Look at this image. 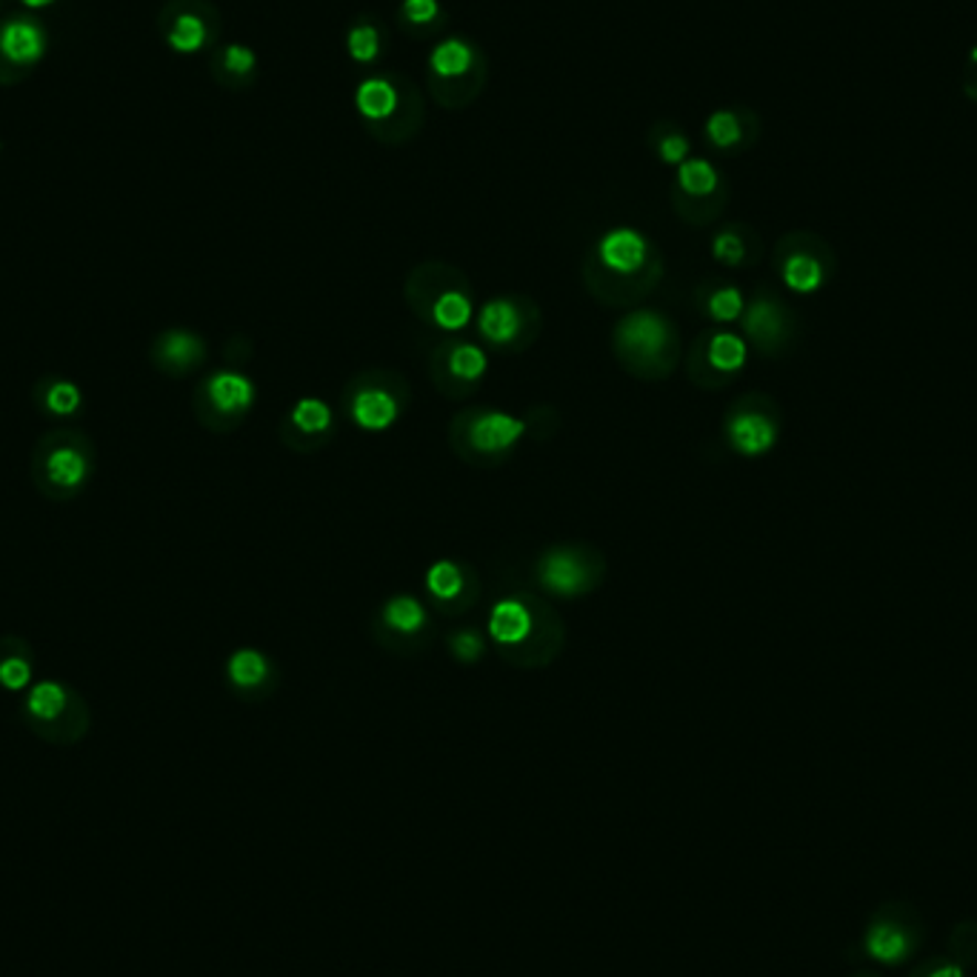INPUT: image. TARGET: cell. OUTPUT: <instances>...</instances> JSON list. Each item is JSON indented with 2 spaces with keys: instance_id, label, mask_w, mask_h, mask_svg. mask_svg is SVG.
Wrapping results in <instances>:
<instances>
[{
  "instance_id": "15",
  "label": "cell",
  "mask_w": 977,
  "mask_h": 977,
  "mask_svg": "<svg viewBox=\"0 0 977 977\" xmlns=\"http://www.w3.org/2000/svg\"><path fill=\"white\" fill-rule=\"evenodd\" d=\"M203 352H206L203 340L192 332H183V329H172L158 343V361L169 372H187L194 363L203 361Z\"/></svg>"
},
{
  "instance_id": "21",
  "label": "cell",
  "mask_w": 977,
  "mask_h": 977,
  "mask_svg": "<svg viewBox=\"0 0 977 977\" xmlns=\"http://www.w3.org/2000/svg\"><path fill=\"white\" fill-rule=\"evenodd\" d=\"M784 284L792 291H800V295H809V291H818L824 286V266L815 255L809 252H792L784 261Z\"/></svg>"
},
{
  "instance_id": "37",
  "label": "cell",
  "mask_w": 977,
  "mask_h": 977,
  "mask_svg": "<svg viewBox=\"0 0 977 977\" xmlns=\"http://www.w3.org/2000/svg\"><path fill=\"white\" fill-rule=\"evenodd\" d=\"M403 14L415 23H426L437 14V3L435 0H406L403 3Z\"/></svg>"
},
{
  "instance_id": "18",
  "label": "cell",
  "mask_w": 977,
  "mask_h": 977,
  "mask_svg": "<svg viewBox=\"0 0 977 977\" xmlns=\"http://www.w3.org/2000/svg\"><path fill=\"white\" fill-rule=\"evenodd\" d=\"M746 340L735 332H714L703 347V358H707V367L712 372L721 374H735L741 372L743 363H746Z\"/></svg>"
},
{
  "instance_id": "29",
  "label": "cell",
  "mask_w": 977,
  "mask_h": 977,
  "mask_svg": "<svg viewBox=\"0 0 977 977\" xmlns=\"http://www.w3.org/2000/svg\"><path fill=\"white\" fill-rule=\"evenodd\" d=\"M707 135L718 149H732V146L741 144L743 126L735 111H714L707 124Z\"/></svg>"
},
{
  "instance_id": "25",
  "label": "cell",
  "mask_w": 977,
  "mask_h": 977,
  "mask_svg": "<svg viewBox=\"0 0 977 977\" xmlns=\"http://www.w3.org/2000/svg\"><path fill=\"white\" fill-rule=\"evenodd\" d=\"M678 187L692 198H703L718 189V172L707 160H683L678 172Z\"/></svg>"
},
{
  "instance_id": "19",
  "label": "cell",
  "mask_w": 977,
  "mask_h": 977,
  "mask_svg": "<svg viewBox=\"0 0 977 977\" xmlns=\"http://www.w3.org/2000/svg\"><path fill=\"white\" fill-rule=\"evenodd\" d=\"M226 675H230L232 687L252 692V689H261L269 680L272 666L266 655H261L257 649H237L230 663H226Z\"/></svg>"
},
{
  "instance_id": "10",
  "label": "cell",
  "mask_w": 977,
  "mask_h": 977,
  "mask_svg": "<svg viewBox=\"0 0 977 977\" xmlns=\"http://www.w3.org/2000/svg\"><path fill=\"white\" fill-rule=\"evenodd\" d=\"M415 304H421L415 306L417 312L432 326L444 329V332H460L471 320V298L466 286L460 284L435 286L432 295H421V300H415Z\"/></svg>"
},
{
  "instance_id": "28",
  "label": "cell",
  "mask_w": 977,
  "mask_h": 977,
  "mask_svg": "<svg viewBox=\"0 0 977 977\" xmlns=\"http://www.w3.org/2000/svg\"><path fill=\"white\" fill-rule=\"evenodd\" d=\"M743 309H746V304H743V295L735 289V286L714 289L707 298L709 318L718 320V323H732V320L741 318Z\"/></svg>"
},
{
  "instance_id": "27",
  "label": "cell",
  "mask_w": 977,
  "mask_h": 977,
  "mask_svg": "<svg viewBox=\"0 0 977 977\" xmlns=\"http://www.w3.org/2000/svg\"><path fill=\"white\" fill-rule=\"evenodd\" d=\"M203 41H206V26H203L201 18H194V14H181V18L174 21L172 32H169V46H172L174 52H183V55L198 52V49L203 46Z\"/></svg>"
},
{
  "instance_id": "33",
  "label": "cell",
  "mask_w": 977,
  "mask_h": 977,
  "mask_svg": "<svg viewBox=\"0 0 977 977\" xmlns=\"http://www.w3.org/2000/svg\"><path fill=\"white\" fill-rule=\"evenodd\" d=\"M378 49H381V41H378V32L372 26H358L349 32V52H352L354 61H372L378 55Z\"/></svg>"
},
{
  "instance_id": "6",
  "label": "cell",
  "mask_w": 977,
  "mask_h": 977,
  "mask_svg": "<svg viewBox=\"0 0 977 977\" xmlns=\"http://www.w3.org/2000/svg\"><path fill=\"white\" fill-rule=\"evenodd\" d=\"M401 397L395 392V383H386L383 378H363L352 386L349 397V415L363 432H386L392 429L401 417Z\"/></svg>"
},
{
  "instance_id": "34",
  "label": "cell",
  "mask_w": 977,
  "mask_h": 977,
  "mask_svg": "<svg viewBox=\"0 0 977 977\" xmlns=\"http://www.w3.org/2000/svg\"><path fill=\"white\" fill-rule=\"evenodd\" d=\"M29 678H32V669H29L26 660L7 658L3 663H0V683H3L7 689H12V692L14 689L26 687Z\"/></svg>"
},
{
  "instance_id": "17",
  "label": "cell",
  "mask_w": 977,
  "mask_h": 977,
  "mask_svg": "<svg viewBox=\"0 0 977 977\" xmlns=\"http://www.w3.org/2000/svg\"><path fill=\"white\" fill-rule=\"evenodd\" d=\"M867 949L881 964H901L912 949V941H909V932L894 921H878L867 935Z\"/></svg>"
},
{
  "instance_id": "2",
  "label": "cell",
  "mask_w": 977,
  "mask_h": 977,
  "mask_svg": "<svg viewBox=\"0 0 977 977\" xmlns=\"http://www.w3.org/2000/svg\"><path fill=\"white\" fill-rule=\"evenodd\" d=\"M455 429H464V435L460 432L452 435L455 446L466 444L464 458L486 464V460L507 458L520 444V437L527 435V421L500 410H471L458 417Z\"/></svg>"
},
{
  "instance_id": "9",
  "label": "cell",
  "mask_w": 977,
  "mask_h": 977,
  "mask_svg": "<svg viewBox=\"0 0 977 977\" xmlns=\"http://www.w3.org/2000/svg\"><path fill=\"white\" fill-rule=\"evenodd\" d=\"M423 586H426V595L446 612L466 609L475 597V581H471L469 569L455 561L432 563L426 569Z\"/></svg>"
},
{
  "instance_id": "38",
  "label": "cell",
  "mask_w": 977,
  "mask_h": 977,
  "mask_svg": "<svg viewBox=\"0 0 977 977\" xmlns=\"http://www.w3.org/2000/svg\"><path fill=\"white\" fill-rule=\"evenodd\" d=\"M930 977H964V971H960V966H943V969H937Z\"/></svg>"
},
{
  "instance_id": "14",
  "label": "cell",
  "mask_w": 977,
  "mask_h": 977,
  "mask_svg": "<svg viewBox=\"0 0 977 977\" xmlns=\"http://www.w3.org/2000/svg\"><path fill=\"white\" fill-rule=\"evenodd\" d=\"M46 49L41 26L29 21H12L0 32V52L12 63H35Z\"/></svg>"
},
{
  "instance_id": "4",
  "label": "cell",
  "mask_w": 977,
  "mask_h": 977,
  "mask_svg": "<svg viewBox=\"0 0 977 977\" xmlns=\"http://www.w3.org/2000/svg\"><path fill=\"white\" fill-rule=\"evenodd\" d=\"M534 572H538V583L549 595L577 597L592 592L601 583L604 563L597 555H590L586 549L557 546L549 549L546 555L538 561Z\"/></svg>"
},
{
  "instance_id": "7",
  "label": "cell",
  "mask_w": 977,
  "mask_h": 977,
  "mask_svg": "<svg viewBox=\"0 0 977 977\" xmlns=\"http://www.w3.org/2000/svg\"><path fill=\"white\" fill-rule=\"evenodd\" d=\"M486 369H489V358H486L484 349L471 340H452L446 347L437 349V363L435 374L444 378L440 386L449 392V395H460L464 389L478 386L484 381Z\"/></svg>"
},
{
  "instance_id": "20",
  "label": "cell",
  "mask_w": 977,
  "mask_h": 977,
  "mask_svg": "<svg viewBox=\"0 0 977 977\" xmlns=\"http://www.w3.org/2000/svg\"><path fill=\"white\" fill-rule=\"evenodd\" d=\"M43 466H46V478L61 486V489H75V486L84 484L86 469H89L84 452L75 449V446H55L46 455Z\"/></svg>"
},
{
  "instance_id": "36",
  "label": "cell",
  "mask_w": 977,
  "mask_h": 977,
  "mask_svg": "<svg viewBox=\"0 0 977 977\" xmlns=\"http://www.w3.org/2000/svg\"><path fill=\"white\" fill-rule=\"evenodd\" d=\"M687 152H689V140L680 138V135H669V138H663V144H660V158H663L666 163H683Z\"/></svg>"
},
{
  "instance_id": "30",
  "label": "cell",
  "mask_w": 977,
  "mask_h": 977,
  "mask_svg": "<svg viewBox=\"0 0 977 977\" xmlns=\"http://www.w3.org/2000/svg\"><path fill=\"white\" fill-rule=\"evenodd\" d=\"M46 406L55 415H75L77 406H81V389L70 381L52 383L46 392Z\"/></svg>"
},
{
  "instance_id": "23",
  "label": "cell",
  "mask_w": 977,
  "mask_h": 977,
  "mask_svg": "<svg viewBox=\"0 0 977 977\" xmlns=\"http://www.w3.org/2000/svg\"><path fill=\"white\" fill-rule=\"evenodd\" d=\"M746 332L752 334L757 347H772L780 332H784V318H780V309L769 300H755L752 309L746 312Z\"/></svg>"
},
{
  "instance_id": "32",
  "label": "cell",
  "mask_w": 977,
  "mask_h": 977,
  "mask_svg": "<svg viewBox=\"0 0 977 977\" xmlns=\"http://www.w3.org/2000/svg\"><path fill=\"white\" fill-rule=\"evenodd\" d=\"M449 649H452V655H455V658L460 660V663H475V660H478L480 655H484L486 644H484V638H480L478 631L464 629V631H458V635H452Z\"/></svg>"
},
{
  "instance_id": "11",
  "label": "cell",
  "mask_w": 977,
  "mask_h": 977,
  "mask_svg": "<svg viewBox=\"0 0 977 977\" xmlns=\"http://www.w3.org/2000/svg\"><path fill=\"white\" fill-rule=\"evenodd\" d=\"M203 397L209 401V406L217 412L221 417H230L237 421L246 412L252 410L255 403V383L241 372H217L212 374L203 386Z\"/></svg>"
},
{
  "instance_id": "35",
  "label": "cell",
  "mask_w": 977,
  "mask_h": 977,
  "mask_svg": "<svg viewBox=\"0 0 977 977\" xmlns=\"http://www.w3.org/2000/svg\"><path fill=\"white\" fill-rule=\"evenodd\" d=\"M223 63H226V70L235 72V75H249L252 66H255V55H252V49L246 46H230L226 49V55H223Z\"/></svg>"
},
{
  "instance_id": "13",
  "label": "cell",
  "mask_w": 977,
  "mask_h": 977,
  "mask_svg": "<svg viewBox=\"0 0 977 977\" xmlns=\"http://www.w3.org/2000/svg\"><path fill=\"white\" fill-rule=\"evenodd\" d=\"M381 626L397 638H417L429 629V612L415 595L389 597L381 609Z\"/></svg>"
},
{
  "instance_id": "16",
  "label": "cell",
  "mask_w": 977,
  "mask_h": 977,
  "mask_svg": "<svg viewBox=\"0 0 977 977\" xmlns=\"http://www.w3.org/2000/svg\"><path fill=\"white\" fill-rule=\"evenodd\" d=\"M332 423V410L320 397H300L291 406L289 417H286V426H289V432H295V437H312V440H320V437L329 435Z\"/></svg>"
},
{
  "instance_id": "8",
  "label": "cell",
  "mask_w": 977,
  "mask_h": 977,
  "mask_svg": "<svg viewBox=\"0 0 977 977\" xmlns=\"http://www.w3.org/2000/svg\"><path fill=\"white\" fill-rule=\"evenodd\" d=\"M597 261L617 278H635L649 266V243L635 230H612L597 243Z\"/></svg>"
},
{
  "instance_id": "12",
  "label": "cell",
  "mask_w": 977,
  "mask_h": 977,
  "mask_svg": "<svg viewBox=\"0 0 977 977\" xmlns=\"http://www.w3.org/2000/svg\"><path fill=\"white\" fill-rule=\"evenodd\" d=\"M726 437L737 455H746V458H761V455H766V452L775 446L777 426L772 417L761 415V412L746 410V412H737V415L729 417Z\"/></svg>"
},
{
  "instance_id": "22",
  "label": "cell",
  "mask_w": 977,
  "mask_h": 977,
  "mask_svg": "<svg viewBox=\"0 0 977 977\" xmlns=\"http://www.w3.org/2000/svg\"><path fill=\"white\" fill-rule=\"evenodd\" d=\"M354 104L361 109V115L372 120H383L389 118L397 106V92L395 86L389 84V81H381V77H369L363 81L358 95H354Z\"/></svg>"
},
{
  "instance_id": "1",
  "label": "cell",
  "mask_w": 977,
  "mask_h": 977,
  "mask_svg": "<svg viewBox=\"0 0 977 977\" xmlns=\"http://www.w3.org/2000/svg\"><path fill=\"white\" fill-rule=\"evenodd\" d=\"M615 349L626 369L644 378H663L675 367L678 334L675 323L651 309H635L617 323Z\"/></svg>"
},
{
  "instance_id": "5",
  "label": "cell",
  "mask_w": 977,
  "mask_h": 977,
  "mask_svg": "<svg viewBox=\"0 0 977 977\" xmlns=\"http://www.w3.org/2000/svg\"><path fill=\"white\" fill-rule=\"evenodd\" d=\"M534 306L518 298H495L480 306L478 329L480 338L495 349H523L538 329L532 326Z\"/></svg>"
},
{
  "instance_id": "39",
  "label": "cell",
  "mask_w": 977,
  "mask_h": 977,
  "mask_svg": "<svg viewBox=\"0 0 977 977\" xmlns=\"http://www.w3.org/2000/svg\"><path fill=\"white\" fill-rule=\"evenodd\" d=\"M23 3L32 9H43V7H49V3H55V0H23Z\"/></svg>"
},
{
  "instance_id": "24",
  "label": "cell",
  "mask_w": 977,
  "mask_h": 977,
  "mask_svg": "<svg viewBox=\"0 0 977 977\" xmlns=\"http://www.w3.org/2000/svg\"><path fill=\"white\" fill-rule=\"evenodd\" d=\"M471 61H475V52L464 41H446L432 52V70L444 77L464 75Z\"/></svg>"
},
{
  "instance_id": "3",
  "label": "cell",
  "mask_w": 977,
  "mask_h": 977,
  "mask_svg": "<svg viewBox=\"0 0 977 977\" xmlns=\"http://www.w3.org/2000/svg\"><path fill=\"white\" fill-rule=\"evenodd\" d=\"M543 612L546 609L532 597H503L489 612V638L509 658L514 651H532V644L541 646L546 640L549 629L557 626L555 617L549 624H543Z\"/></svg>"
},
{
  "instance_id": "31",
  "label": "cell",
  "mask_w": 977,
  "mask_h": 977,
  "mask_svg": "<svg viewBox=\"0 0 977 977\" xmlns=\"http://www.w3.org/2000/svg\"><path fill=\"white\" fill-rule=\"evenodd\" d=\"M712 255L726 266H737L743 264V257H746V243L737 232H721V235L714 237L712 243Z\"/></svg>"
},
{
  "instance_id": "26",
  "label": "cell",
  "mask_w": 977,
  "mask_h": 977,
  "mask_svg": "<svg viewBox=\"0 0 977 977\" xmlns=\"http://www.w3.org/2000/svg\"><path fill=\"white\" fill-rule=\"evenodd\" d=\"M63 703H66V692H63V687H57L55 680H43V683H38L26 700L29 712L35 714V718H41V721H52V718H57Z\"/></svg>"
}]
</instances>
